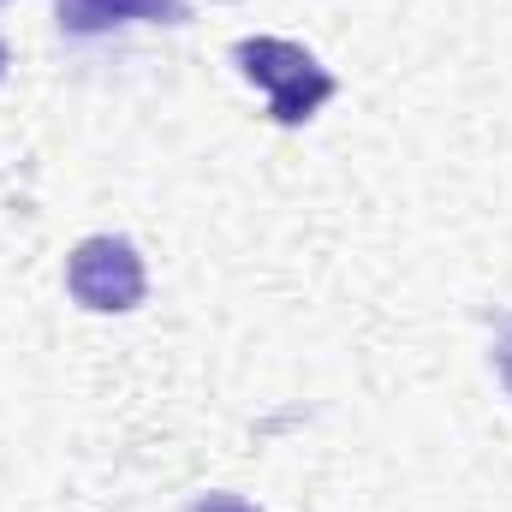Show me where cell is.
<instances>
[{
  "label": "cell",
  "mask_w": 512,
  "mask_h": 512,
  "mask_svg": "<svg viewBox=\"0 0 512 512\" xmlns=\"http://www.w3.org/2000/svg\"><path fill=\"white\" fill-rule=\"evenodd\" d=\"M233 60H239V72L251 78L256 90L268 96V120L274 126H304V120H316L328 102H334V72L310 54V48H298V42H286V36H245L239 48H233Z\"/></svg>",
  "instance_id": "6da1fadb"
},
{
  "label": "cell",
  "mask_w": 512,
  "mask_h": 512,
  "mask_svg": "<svg viewBox=\"0 0 512 512\" xmlns=\"http://www.w3.org/2000/svg\"><path fill=\"white\" fill-rule=\"evenodd\" d=\"M66 286H72V298H78L84 310H96V316H126V310L143 304L149 274H143V256H137L131 239L96 233V239H84V245L72 251Z\"/></svg>",
  "instance_id": "7a4b0ae2"
},
{
  "label": "cell",
  "mask_w": 512,
  "mask_h": 512,
  "mask_svg": "<svg viewBox=\"0 0 512 512\" xmlns=\"http://www.w3.org/2000/svg\"><path fill=\"white\" fill-rule=\"evenodd\" d=\"M66 36H108L120 24H185L191 0H54Z\"/></svg>",
  "instance_id": "3957f363"
},
{
  "label": "cell",
  "mask_w": 512,
  "mask_h": 512,
  "mask_svg": "<svg viewBox=\"0 0 512 512\" xmlns=\"http://www.w3.org/2000/svg\"><path fill=\"white\" fill-rule=\"evenodd\" d=\"M495 370H501V382L512 393V316H501V334H495Z\"/></svg>",
  "instance_id": "277c9868"
},
{
  "label": "cell",
  "mask_w": 512,
  "mask_h": 512,
  "mask_svg": "<svg viewBox=\"0 0 512 512\" xmlns=\"http://www.w3.org/2000/svg\"><path fill=\"white\" fill-rule=\"evenodd\" d=\"M191 512H262V507L239 501V495H197V501H191Z\"/></svg>",
  "instance_id": "5b68a950"
},
{
  "label": "cell",
  "mask_w": 512,
  "mask_h": 512,
  "mask_svg": "<svg viewBox=\"0 0 512 512\" xmlns=\"http://www.w3.org/2000/svg\"><path fill=\"white\" fill-rule=\"evenodd\" d=\"M6 66H12V54H6V42H0V84H6Z\"/></svg>",
  "instance_id": "8992f818"
}]
</instances>
